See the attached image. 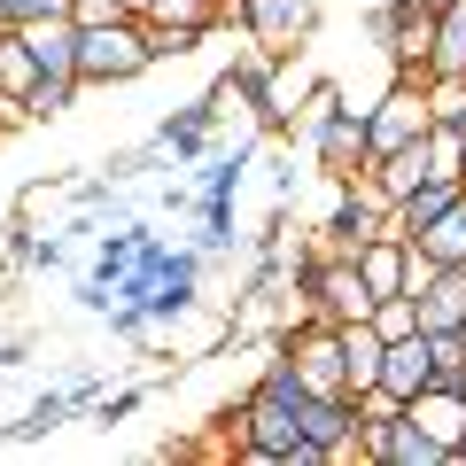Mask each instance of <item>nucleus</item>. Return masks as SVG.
I'll use <instances>...</instances> for the list:
<instances>
[{
    "label": "nucleus",
    "instance_id": "obj_12",
    "mask_svg": "<svg viewBox=\"0 0 466 466\" xmlns=\"http://www.w3.org/2000/svg\"><path fill=\"white\" fill-rule=\"evenodd\" d=\"M412 249L428 257V265H466V187H459V202H451L435 226L412 233Z\"/></svg>",
    "mask_w": 466,
    "mask_h": 466
},
{
    "label": "nucleus",
    "instance_id": "obj_8",
    "mask_svg": "<svg viewBox=\"0 0 466 466\" xmlns=\"http://www.w3.org/2000/svg\"><path fill=\"white\" fill-rule=\"evenodd\" d=\"M358 272H366V288H373V303L381 296H404L412 288V241H397V233H373V241H358Z\"/></svg>",
    "mask_w": 466,
    "mask_h": 466
},
{
    "label": "nucleus",
    "instance_id": "obj_11",
    "mask_svg": "<svg viewBox=\"0 0 466 466\" xmlns=\"http://www.w3.org/2000/svg\"><path fill=\"white\" fill-rule=\"evenodd\" d=\"M428 381H435V350H428V334H397V342L381 350V389H389V397H420Z\"/></svg>",
    "mask_w": 466,
    "mask_h": 466
},
{
    "label": "nucleus",
    "instance_id": "obj_10",
    "mask_svg": "<svg viewBox=\"0 0 466 466\" xmlns=\"http://www.w3.org/2000/svg\"><path fill=\"white\" fill-rule=\"evenodd\" d=\"M404 420H412L420 435H435V443H459L466 435V389H443V381H428L420 397H404Z\"/></svg>",
    "mask_w": 466,
    "mask_h": 466
},
{
    "label": "nucleus",
    "instance_id": "obj_2",
    "mask_svg": "<svg viewBox=\"0 0 466 466\" xmlns=\"http://www.w3.org/2000/svg\"><path fill=\"white\" fill-rule=\"evenodd\" d=\"M366 32H373V47L389 55V70H397V78L428 86V47H435V16L420 8V0H381V8L366 16Z\"/></svg>",
    "mask_w": 466,
    "mask_h": 466
},
{
    "label": "nucleus",
    "instance_id": "obj_13",
    "mask_svg": "<svg viewBox=\"0 0 466 466\" xmlns=\"http://www.w3.org/2000/svg\"><path fill=\"white\" fill-rule=\"evenodd\" d=\"M428 78H466V0H451L435 16V47H428Z\"/></svg>",
    "mask_w": 466,
    "mask_h": 466
},
{
    "label": "nucleus",
    "instance_id": "obj_28",
    "mask_svg": "<svg viewBox=\"0 0 466 466\" xmlns=\"http://www.w3.org/2000/svg\"><path fill=\"white\" fill-rule=\"evenodd\" d=\"M459 179H466V164H459Z\"/></svg>",
    "mask_w": 466,
    "mask_h": 466
},
{
    "label": "nucleus",
    "instance_id": "obj_27",
    "mask_svg": "<svg viewBox=\"0 0 466 466\" xmlns=\"http://www.w3.org/2000/svg\"><path fill=\"white\" fill-rule=\"evenodd\" d=\"M420 8H428V16H443V8H451V0H420Z\"/></svg>",
    "mask_w": 466,
    "mask_h": 466
},
{
    "label": "nucleus",
    "instance_id": "obj_3",
    "mask_svg": "<svg viewBox=\"0 0 466 466\" xmlns=\"http://www.w3.org/2000/svg\"><path fill=\"white\" fill-rule=\"evenodd\" d=\"M303 148H311V164L327 171V187H334V179H358V171L373 164V148H366V109H358V101H334V109L311 125Z\"/></svg>",
    "mask_w": 466,
    "mask_h": 466
},
{
    "label": "nucleus",
    "instance_id": "obj_23",
    "mask_svg": "<svg viewBox=\"0 0 466 466\" xmlns=\"http://www.w3.org/2000/svg\"><path fill=\"white\" fill-rule=\"evenodd\" d=\"M125 0H70V24H116Z\"/></svg>",
    "mask_w": 466,
    "mask_h": 466
},
{
    "label": "nucleus",
    "instance_id": "obj_4",
    "mask_svg": "<svg viewBox=\"0 0 466 466\" xmlns=\"http://www.w3.org/2000/svg\"><path fill=\"white\" fill-rule=\"evenodd\" d=\"M412 140H428V86L389 78V94L366 109V148L373 156H397V148H412Z\"/></svg>",
    "mask_w": 466,
    "mask_h": 466
},
{
    "label": "nucleus",
    "instance_id": "obj_19",
    "mask_svg": "<svg viewBox=\"0 0 466 466\" xmlns=\"http://www.w3.org/2000/svg\"><path fill=\"white\" fill-rule=\"evenodd\" d=\"M428 350H435V381H443V389H466V327H459V334H428Z\"/></svg>",
    "mask_w": 466,
    "mask_h": 466
},
{
    "label": "nucleus",
    "instance_id": "obj_6",
    "mask_svg": "<svg viewBox=\"0 0 466 466\" xmlns=\"http://www.w3.org/2000/svg\"><path fill=\"white\" fill-rule=\"evenodd\" d=\"M210 140H218V109H210V94H195L187 109H171L164 125H156L148 148L164 156V164H202V156H210Z\"/></svg>",
    "mask_w": 466,
    "mask_h": 466
},
{
    "label": "nucleus",
    "instance_id": "obj_17",
    "mask_svg": "<svg viewBox=\"0 0 466 466\" xmlns=\"http://www.w3.org/2000/svg\"><path fill=\"white\" fill-rule=\"evenodd\" d=\"M459 164H466V133L459 125H428V171L435 179H459Z\"/></svg>",
    "mask_w": 466,
    "mask_h": 466
},
{
    "label": "nucleus",
    "instance_id": "obj_25",
    "mask_svg": "<svg viewBox=\"0 0 466 466\" xmlns=\"http://www.w3.org/2000/svg\"><path fill=\"white\" fill-rule=\"evenodd\" d=\"M148 8H156V0H125V16H148Z\"/></svg>",
    "mask_w": 466,
    "mask_h": 466
},
{
    "label": "nucleus",
    "instance_id": "obj_5",
    "mask_svg": "<svg viewBox=\"0 0 466 466\" xmlns=\"http://www.w3.org/2000/svg\"><path fill=\"white\" fill-rule=\"evenodd\" d=\"M241 39L272 55H303L319 39V0H241Z\"/></svg>",
    "mask_w": 466,
    "mask_h": 466
},
{
    "label": "nucleus",
    "instance_id": "obj_16",
    "mask_svg": "<svg viewBox=\"0 0 466 466\" xmlns=\"http://www.w3.org/2000/svg\"><path fill=\"white\" fill-rule=\"evenodd\" d=\"M78 94H86L78 78H39L32 94H24V125H55V116H63V109H70Z\"/></svg>",
    "mask_w": 466,
    "mask_h": 466
},
{
    "label": "nucleus",
    "instance_id": "obj_20",
    "mask_svg": "<svg viewBox=\"0 0 466 466\" xmlns=\"http://www.w3.org/2000/svg\"><path fill=\"white\" fill-rule=\"evenodd\" d=\"M148 16H164V24H195V32H218V16H226V0H156Z\"/></svg>",
    "mask_w": 466,
    "mask_h": 466
},
{
    "label": "nucleus",
    "instance_id": "obj_9",
    "mask_svg": "<svg viewBox=\"0 0 466 466\" xmlns=\"http://www.w3.org/2000/svg\"><path fill=\"white\" fill-rule=\"evenodd\" d=\"M16 32H24V47H32L39 78H78V24L70 16H32V24H16Z\"/></svg>",
    "mask_w": 466,
    "mask_h": 466
},
{
    "label": "nucleus",
    "instance_id": "obj_22",
    "mask_svg": "<svg viewBox=\"0 0 466 466\" xmlns=\"http://www.w3.org/2000/svg\"><path fill=\"white\" fill-rule=\"evenodd\" d=\"M8 24H32V16H70V0H0Z\"/></svg>",
    "mask_w": 466,
    "mask_h": 466
},
{
    "label": "nucleus",
    "instance_id": "obj_7",
    "mask_svg": "<svg viewBox=\"0 0 466 466\" xmlns=\"http://www.w3.org/2000/svg\"><path fill=\"white\" fill-rule=\"evenodd\" d=\"M412 303H420V334H459L466 327V265H428Z\"/></svg>",
    "mask_w": 466,
    "mask_h": 466
},
{
    "label": "nucleus",
    "instance_id": "obj_24",
    "mask_svg": "<svg viewBox=\"0 0 466 466\" xmlns=\"http://www.w3.org/2000/svg\"><path fill=\"white\" fill-rule=\"evenodd\" d=\"M70 404H78V412H94V397H101V389H109V381H101V373H70Z\"/></svg>",
    "mask_w": 466,
    "mask_h": 466
},
{
    "label": "nucleus",
    "instance_id": "obj_21",
    "mask_svg": "<svg viewBox=\"0 0 466 466\" xmlns=\"http://www.w3.org/2000/svg\"><path fill=\"white\" fill-rule=\"evenodd\" d=\"M373 327H381V342L420 334V303H412V296H381V303H373Z\"/></svg>",
    "mask_w": 466,
    "mask_h": 466
},
{
    "label": "nucleus",
    "instance_id": "obj_14",
    "mask_svg": "<svg viewBox=\"0 0 466 466\" xmlns=\"http://www.w3.org/2000/svg\"><path fill=\"white\" fill-rule=\"evenodd\" d=\"M70 412H78V404H70V389H39V397H32V412H24L16 428L0 435V443H39V435H55Z\"/></svg>",
    "mask_w": 466,
    "mask_h": 466
},
{
    "label": "nucleus",
    "instance_id": "obj_1",
    "mask_svg": "<svg viewBox=\"0 0 466 466\" xmlns=\"http://www.w3.org/2000/svg\"><path fill=\"white\" fill-rule=\"evenodd\" d=\"M156 55L140 16H116V24H78V86H133L148 78Z\"/></svg>",
    "mask_w": 466,
    "mask_h": 466
},
{
    "label": "nucleus",
    "instance_id": "obj_18",
    "mask_svg": "<svg viewBox=\"0 0 466 466\" xmlns=\"http://www.w3.org/2000/svg\"><path fill=\"white\" fill-rule=\"evenodd\" d=\"M148 404V381H125V389H101L94 397V428H116V420H133Z\"/></svg>",
    "mask_w": 466,
    "mask_h": 466
},
{
    "label": "nucleus",
    "instance_id": "obj_15",
    "mask_svg": "<svg viewBox=\"0 0 466 466\" xmlns=\"http://www.w3.org/2000/svg\"><path fill=\"white\" fill-rule=\"evenodd\" d=\"M32 86H39V63H32V47H24V32L8 24V32H0V94L24 101Z\"/></svg>",
    "mask_w": 466,
    "mask_h": 466
},
{
    "label": "nucleus",
    "instance_id": "obj_26",
    "mask_svg": "<svg viewBox=\"0 0 466 466\" xmlns=\"http://www.w3.org/2000/svg\"><path fill=\"white\" fill-rule=\"evenodd\" d=\"M451 466H466V435H459V443H451Z\"/></svg>",
    "mask_w": 466,
    "mask_h": 466
}]
</instances>
